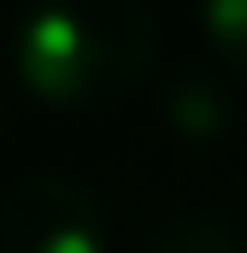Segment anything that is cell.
<instances>
[{
    "label": "cell",
    "instance_id": "7a4b0ae2",
    "mask_svg": "<svg viewBox=\"0 0 247 253\" xmlns=\"http://www.w3.org/2000/svg\"><path fill=\"white\" fill-rule=\"evenodd\" d=\"M0 253H112L100 194L65 171H30L0 194Z\"/></svg>",
    "mask_w": 247,
    "mask_h": 253
},
{
    "label": "cell",
    "instance_id": "6da1fadb",
    "mask_svg": "<svg viewBox=\"0 0 247 253\" xmlns=\"http://www.w3.org/2000/svg\"><path fill=\"white\" fill-rule=\"evenodd\" d=\"M12 71L53 112H106L153 71V12L141 0H30Z\"/></svg>",
    "mask_w": 247,
    "mask_h": 253
},
{
    "label": "cell",
    "instance_id": "277c9868",
    "mask_svg": "<svg viewBox=\"0 0 247 253\" xmlns=\"http://www.w3.org/2000/svg\"><path fill=\"white\" fill-rule=\"evenodd\" d=\"M147 253H247V242H242V230L230 218H218V212H183V218H171L153 236Z\"/></svg>",
    "mask_w": 247,
    "mask_h": 253
},
{
    "label": "cell",
    "instance_id": "8992f818",
    "mask_svg": "<svg viewBox=\"0 0 247 253\" xmlns=\"http://www.w3.org/2000/svg\"><path fill=\"white\" fill-rule=\"evenodd\" d=\"M0 124H6V100H0Z\"/></svg>",
    "mask_w": 247,
    "mask_h": 253
},
{
    "label": "cell",
    "instance_id": "5b68a950",
    "mask_svg": "<svg viewBox=\"0 0 247 253\" xmlns=\"http://www.w3.org/2000/svg\"><path fill=\"white\" fill-rule=\"evenodd\" d=\"M200 30L218 65L230 77H247V0H200Z\"/></svg>",
    "mask_w": 247,
    "mask_h": 253
},
{
    "label": "cell",
    "instance_id": "3957f363",
    "mask_svg": "<svg viewBox=\"0 0 247 253\" xmlns=\"http://www.w3.org/2000/svg\"><path fill=\"white\" fill-rule=\"evenodd\" d=\"M159 112H165V124L177 129L183 141H218V135L230 129V118H236V100H230V83H224L218 71L183 65V71L165 83Z\"/></svg>",
    "mask_w": 247,
    "mask_h": 253
}]
</instances>
